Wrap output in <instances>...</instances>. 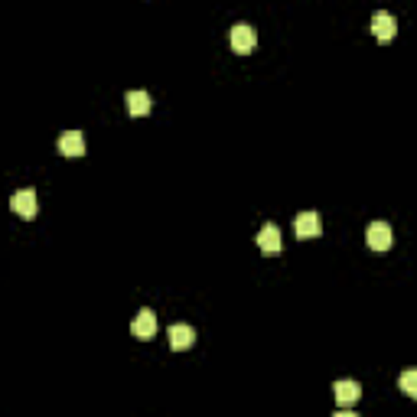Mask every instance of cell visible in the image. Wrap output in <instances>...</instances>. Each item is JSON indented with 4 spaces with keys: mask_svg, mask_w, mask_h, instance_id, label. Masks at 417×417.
Returning a JSON list of instances; mask_svg holds the SVG:
<instances>
[{
    "mask_svg": "<svg viewBox=\"0 0 417 417\" xmlns=\"http://www.w3.org/2000/svg\"><path fill=\"white\" fill-rule=\"evenodd\" d=\"M365 241H369L371 251H388L394 245V232L388 222H371L369 232H365Z\"/></svg>",
    "mask_w": 417,
    "mask_h": 417,
    "instance_id": "obj_1",
    "label": "cell"
},
{
    "mask_svg": "<svg viewBox=\"0 0 417 417\" xmlns=\"http://www.w3.org/2000/svg\"><path fill=\"white\" fill-rule=\"evenodd\" d=\"M294 232L300 241H310V238H320L323 235V218L317 216V212H300L294 222Z\"/></svg>",
    "mask_w": 417,
    "mask_h": 417,
    "instance_id": "obj_2",
    "label": "cell"
},
{
    "mask_svg": "<svg viewBox=\"0 0 417 417\" xmlns=\"http://www.w3.org/2000/svg\"><path fill=\"white\" fill-rule=\"evenodd\" d=\"M228 39H232V49H235L238 56H248L251 49L258 46V33L251 30L248 23H235L232 33H228Z\"/></svg>",
    "mask_w": 417,
    "mask_h": 417,
    "instance_id": "obj_3",
    "label": "cell"
},
{
    "mask_svg": "<svg viewBox=\"0 0 417 417\" xmlns=\"http://www.w3.org/2000/svg\"><path fill=\"white\" fill-rule=\"evenodd\" d=\"M371 33H375L379 43H391L394 33H398V20L391 14H385V10H379V14L371 16Z\"/></svg>",
    "mask_w": 417,
    "mask_h": 417,
    "instance_id": "obj_4",
    "label": "cell"
},
{
    "mask_svg": "<svg viewBox=\"0 0 417 417\" xmlns=\"http://www.w3.org/2000/svg\"><path fill=\"white\" fill-rule=\"evenodd\" d=\"M59 154L69 157V160H75V157H85V137H82V131H65L59 137Z\"/></svg>",
    "mask_w": 417,
    "mask_h": 417,
    "instance_id": "obj_5",
    "label": "cell"
},
{
    "mask_svg": "<svg viewBox=\"0 0 417 417\" xmlns=\"http://www.w3.org/2000/svg\"><path fill=\"white\" fill-rule=\"evenodd\" d=\"M131 332L134 336H137V339H150V336H154L157 332V313L154 310H140L137 317H134V323H131Z\"/></svg>",
    "mask_w": 417,
    "mask_h": 417,
    "instance_id": "obj_6",
    "label": "cell"
},
{
    "mask_svg": "<svg viewBox=\"0 0 417 417\" xmlns=\"http://www.w3.org/2000/svg\"><path fill=\"white\" fill-rule=\"evenodd\" d=\"M10 208H14L20 218H33L36 216V193H33V189H20V193H14Z\"/></svg>",
    "mask_w": 417,
    "mask_h": 417,
    "instance_id": "obj_7",
    "label": "cell"
},
{
    "mask_svg": "<svg viewBox=\"0 0 417 417\" xmlns=\"http://www.w3.org/2000/svg\"><path fill=\"white\" fill-rule=\"evenodd\" d=\"M167 336H170V349H176V352H183V349H189L196 342V329L186 323H173Z\"/></svg>",
    "mask_w": 417,
    "mask_h": 417,
    "instance_id": "obj_8",
    "label": "cell"
},
{
    "mask_svg": "<svg viewBox=\"0 0 417 417\" xmlns=\"http://www.w3.org/2000/svg\"><path fill=\"white\" fill-rule=\"evenodd\" d=\"M332 394H336L339 408H346V404H356L359 398H362V388H359V381L346 379V381H336V385H332Z\"/></svg>",
    "mask_w": 417,
    "mask_h": 417,
    "instance_id": "obj_9",
    "label": "cell"
},
{
    "mask_svg": "<svg viewBox=\"0 0 417 417\" xmlns=\"http://www.w3.org/2000/svg\"><path fill=\"white\" fill-rule=\"evenodd\" d=\"M258 248H261L264 255H278L280 251V228L274 222H268L261 232H258Z\"/></svg>",
    "mask_w": 417,
    "mask_h": 417,
    "instance_id": "obj_10",
    "label": "cell"
},
{
    "mask_svg": "<svg viewBox=\"0 0 417 417\" xmlns=\"http://www.w3.org/2000/svg\"><path fill=\"white\" fill-rule=\"evenodd\" d=\"M124 108L131 117H144L150 115V95L147 92H127L124 95Z\"/></svg>",
    "mask_w": 417,
    "mask_h": 417,
    "instance_id": "obj_11",
    "label": "cell"
},
{
    "mask_svg": "<svg viewBox=\"0 0 417 417\" xmlns=\"http://www.w3.org/2000/svg\"><path fill=\"white\" fill-rule=\"evenodd\" d=\"M401 391L408 398H417V371H404L401 375Z\"/></svg>",
    "mask_w": 417,
    "mask_h": 417,
    "instance_id": "obj_12",
    "label": "cell"
}]
</instances>
